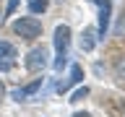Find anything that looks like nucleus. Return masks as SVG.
Wrapping results in <instances>:
<instances>
[{"instance_id": "f257e3e1", "label": "nucleus", "mask_w": 125, "mask_h": 117, "mask_svg": "<svg viewBox=\"0 0 125 117\" xmlns=\"http://www.w3.org/2000/svg\"><path fill=\"white\" fill-rule=\"evenodd\" d=\"M68 44H70V29L65 23H60L55 29V49H57V60H55V68L62 70V65L68 62Z\"/></svg>"}, {"instance_id": "f03ea898", "label": "nucleus", "mask_w": 125, "mask_h": 117, "mask_svg": "<svg viewBox=\"0 0 125 117\" xmlns=\"http://www.w3.org/2000/svg\"><path fill=\"white\" fill-rule=\"evenodd\" d=\"M13 31L18 34L21 39H26V42H34V39L42 37V23L37 21V18H18V21L13 23Z\"/></svg>"}, {"instance_id": "7ed1b4c3", "label": "nucleus", "mask_w": 125, "mask_h": 117, "mask_svg": "<svg viewBox=\"0 0 125 117\" xmlns=\"http://www.w3.org/2000/svg\"><path fill=\"white\" fill-rule=\"evenodd\" d=\"M16 57H18L16 47L10 44V42H0V73L13 70L16 68Z\"/></svg>"}, {"instance_id": "20e7f679", "label": "nucleus", "mask_w": 125, "mask_h": 117, "mask_svg": "<svg viewBox=\"0 0 125 117\" xmlns=\"http://www.w3.org/2000/svg\"><path fill=\"white\" fill-rule=\"evenodd\" d=\"M96 3V8H99V29H96V34H99V39L107 37L109 31V13H112V3L109 0H94Z\"/></svg>"}, {"instance_id": "39448f33", "label": "nucleus", "mask_w": 125, "mask_h": 117, "mask_svg": "<svg viewBox=\"0 0 125 117\" xmlns=\"http://www.w3.org/2000/svg\"><path fill=\"white\" fill-rule=\"evenodd\" d=\"M26 68L31 70V73H39V70L47 68V49L44 47H34L29 52V57H26Z\"/></svg>"}, {"instance_id": "423d86ee", "label": "nucleus", "mask_w": 125, "mask_h": 117, "mask_svg": "<svg viewBox=\"0 0 125 117\" xmlns=\"http://www.w3.org/2000/svg\"><path fill=\"white\" fill-rule=\"evenodd\" d=\"M39 88H42V78H37V81H34V83H29V86H23V88H16V91L10 94V96H13L16 101H26V99H29V96H34V94H37Z\"/></svg>"}, {"instance_id": "0eeeda50", "label": "nucleus", "mask_w": 125, "mask_h": 117, "mask_svg": "<svg viewBox=\"0 0 125 117\" xmlns=\"http://www.w3.org/2000/svg\"><path fill=\"white\" fill-rule=\"evenodd\" d=\"M81 78H83V70H81V65H73V68H70V78H68V81H60V83H57V91H60V94H65L70 86L81 83Z\"/></svg>"}, {"instance_id": "6e6552de", "label": "nucleus", "mask_w": 125, "mask_h": 117, "mask_svg": "<svg viewBox=\"0 0 125 117\" xmlns=\"http://www.w3.org/2000/svg\"><path fill=\"white\" fill-rule=\"evenodd\" d=\"M94 44H96V31L94 29H83V34H81V49H83V52H91Z\"/></svg>"}, {"instance_id": "1a4fd4ad", "label": "nucleus", "mask_w": 125, "mask_h": 117, "mask_svg": "<svg viewBox=\"0 0 125 117\" xmlns=\"http://www.w3.org/2000/svg\"><path fill=\"white\" fill-rule=\"evenodd\" d=\"M29 10L31 13H44L47 10V0H29Z\"/></svg>"}, {"instance_id": "9d476101", "label": "nucleus", "mask_w": 125, "mask_h": 117, "mask_svg": "<svg viewBox=\"0 0 125 117\" xmlns=\"http://www.w3.org/2000/svg\"><path fill=\"white\" fill-rule=\"evenodd\" d=\"M115 73H117V78H125V57H120L115 62Z\"/></svg>"}, {"instance_id": "9b49d317", "label": "nucleus", "mask_w": 125, "mask_h": 117, "mask_svg": "<svg viewBox=\"0 0 125 117\" xmlns=\"http://www.w3.org/2000/svg\"><path fill=\"white\" fill-rule=\"evenodd\" d=\"M86 94H89V88L83 86V88H78V91H73V96H70V101H81V99L86 96Z\"/></svg>"}, {"instance_id": "f8f14e48", "label": "nucleus", "mask_w": 125, "mask_h": 117, "mask_svg": "<svg viewBox=\"0 0 125 117\" xmlns=\"http://www.w3.org/2000/svg\"><path fill=\"white\" fill-rule=\"evenodd\" d=\"M16 5H18V0H8V10H5V16H10L16 10Z\"/></svg>"}, {"instance_id": "ddd939ff", "label": "nucleus", "mask_w": 125, "mask_h": 117, "mask_svg": "<svg viewBox=\"0 0 125 117\" xmlns=\"http://www.w3.org/2000/svg\"><path fill=\"white\" fill-rule=\"evenodd\" d=\"M3 94H5V86H3V81H0V101H3Z\"/></svg>"}, {"instance_id": "4468645a", "label": "nucleus", "mask_w": 125, "mask_h": 117, "mask_svg": "<svg viewBox=\"0 0 125 117\" xmlns=\"http://www.w3.org/2000/svg\"><path fill=\"white\" fill-rule=\"evenodd\" d=\"M73 117H91V115H86V112H76Z\"/></svg>"}, {"instance_id": "2eb2a0df", "label": "nucleus", "mask_w": 125, "mask_h": 117, "mask_svg": "<svg viewBox=\"0 0 125 117\" xmlns=\"http://www.w3.org/2000/svg\"><path fill=\"white\" fill-rule=\"evenodd\" d=\"M0 21H3V16H0Z\"/></svg>"}]
</instances>
